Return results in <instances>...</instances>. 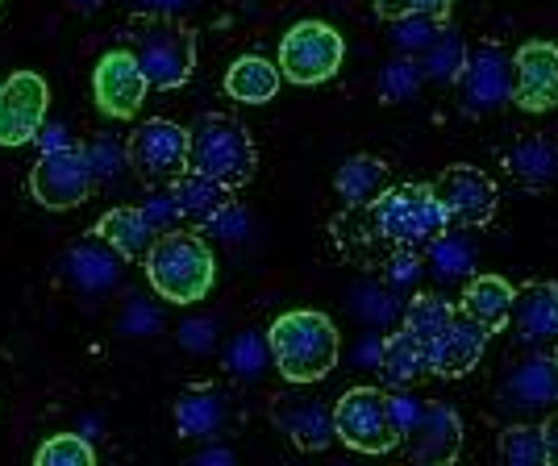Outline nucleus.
Here are the masks:
<instances>
[{
  "mask_svg": "<svg viewBox=\"0 0 558 466\" xmlns=\"http://www.w3.org/2000/svg\"><path fill=\"white\" fill-rule=\"evenodd\" d=\"M267 354L288 383H317L338 367L342 338L326 312L317 308H292L276 317L267 329Z\"/></svg>",
  "mask_w": 558,
  "mask_h": 466,
  "instance_id": "1",
  "label": "nucleus"
},
{
  "mask_svg": "<svg viewBox=\"0 0 558 466\" xmlns=\"http://www.w3.org/2000/svg\"><path fill=\"white\" fill-rule=\"evenodd\" d=\"M146 280L167 304H196L217 280L213 246L192 230H163L146 250Z\"/></svg>",
  "mask_w": 558,
  "mask_h": 466,
  "instance_id": "2",
  "label": "nucleus"
},
{
  "mask_svg": "<svg viewBox=\"0 0 558 466\" xmlns=\"http://www.w3.org/2000/svg\"><path fill=\"white\" fill-rule=\"evenodd\" d=\"M125 42L130 54L138 59L142 75L150 88H184L196 68V38L180 17L171 13H138L125 25Z\"/></svg>",
  "mask_w": 558,
  "mask_h": 466,
  "instance_id": "3",
  "label": "nucleus"
},
{
  "mask_svg": "<svg viewBox=\"0 0 558 466\" xmlns=\"http://www.w3.org/2000/svg\"><path fill=\"white\" fill-rule=\"evenodd\" d=\"M255 138L246 134L242 121L226 113H205L187 130V171H201L217 184L233 187L251 184L255 175Z\"/></svg>",
  "mask_w": 558,
  "mask_h": 466,
  "instance_id": "4",
  "label": "nucleus"
},
{
  "mask_svg": "<svg viewBox=\"0 0 558 466\" xmlns=\"http://www.w3.org/2000/svg\"><path fill=\"white\" fill-rule=\"evenodd\" d=\"M372 225L384 242L404 246V250H425V242L450 230L429 184H396L379 192V200H372Z\"/></svg>",
  "mask_w": 558,
  "mask_h": 466,
  "instance_id": "5",
  "label": "nucleus"
},
{
  "mask_svg": "<svg viewBox=\"0 0 558 466\" xmlns=\"http://www.w3.org/2000/svg\"><path fill=\"white\" fill-rule=\"evenodd\" d=\"M333 433L359 454H388L400 445L388 392L379 388H350L347 396L333 404Z\"/></svg>",
  "mask_w": 558,
  "mask_h": 466,
  "instance_id": "6",
  "label": "nucleus"
},
{
  "mask_svg": "<svg viewBox=\"0 0 558 466\" xmlns=\"http://www.w3.org/2000/svg\"><path fill=\"white\" fill-rule=\"evenodd\" d=\"M347 59L342 34L326 22H296L279 42V75L292 84H326Z\"/></svg>",
  "mask_w": 558,
  "mask_h": 466,
  "instance_id": "7",
  "label": "nucleus"
},
{
  "mask_svg": "<svg viewBox=\"0 0 558 466\" xmlns=\"http://www.w3.org/2000/svg\"><path fill=\"white\" fill-rule=\"evenodd\" d=\"M29 192H34V200L43 209L54 212L84 205L96 192L93 167L84 159V146L71 142V146H59V150H43L34 171H29Z\"/></svg>",
  "mask_w": 558,
  "mask_h": 466,
  "instance_id": "8",
  "label": "nucleus"
},
{
  "mask_svg": "<svg viewBox=\"0 0 558 466\" xmlns=\"http://www.w3.org/2000/svg\"><path fill=\"white\" fill-rule=\"evenodd\" d=\"M454 84H459V105H463L466 116L496 113L512 96V54L496 42L466 47Z\"/></svg>",
  "mask_w": 558,
  "mask_h": 466,
  "instance_id": "9",
  "label": "nucleus"
},
{
  "mask_svg": "<svg viewBox=\"0 0 558 466\" xmlns=\"http://www.w3.org/2000/svg\"><path fill=\"white\" fill-rule=\"evenodd\" d=\"M558 404V358L546 350H534L496 383V408L512 417H542Z\"/></svg>",
  "mask_w": 558,
  "mask_h": 466,
  "instance_id": "10",
  "label": "nucleus"
},
{
  "mask_svg": "<svg viewBox=\"0 0 558 466\" xmlns=\"http://www.w3.org/2000/svg\"><path fill=\"white\" fill-rule=\"evenodd\" d=\"M429 187H434V196L442 205L446 221L459 225V230H484L492 217H496V184H492L480 167H466V163L446 167Z\"/></svg>",
  "mask_w": 558,
  "mask_h": 466,
  "instance_id": "11",
  "label": "nucleus"
},
{
  "mask_svg": "<svg viewBox=\"0 0 558 466\" xmlns=\"http://www.w3.org/2000/svg\"><path fill=\"white\" fill-rule=\"evenodd\" d=\"M50 88L38 71H13L0 84V146L34 142L38 125L47 121Z\"/></svg>",
  "mask_w": 558,
  "mask_h": 466,
  "instance_id": "12",
  "label": "nucleus"
},
{
  "mask_svg": "<svg viewBox=\"0 0 558 466\" xmlns=\"http://www.w3.org/2000/svg\"><path fill=\"white\" fill-rule=\"evenodd\" d=\"M125 155L142 180H175L187 167V130L167 116H150L125 142Z\"/></svg>",
  "mask_w": 558,
  "mask_h": 466,
  "instance_id": "13",
  "label": "nucleus"
},
{
  "mask_svg": "<svg viewBox=\"0 0 558 466\" xmlns=\"http://www.w3.org/2000/svg\"><path fill=\"white\" fill-rule=\"evenodd\" d=\"M525 113H550L558 105V47L555 42H525L512 54V96Z\"/></svg>",
  "mask_w": 558,
  "mask_h": 466,
  "instance_id": "14",
  "label": "nucleus"
},
{
  "mask_svg": "<svg viewBox=\"0 0 558 466\" xmlns=\"http://www.w3.org/2000/svg\"><path fill=\"white\" fill-rule=\"evenodd\" d=\"M146 75H142L138 59L130 54V50H109V54H100V63L93 71V96L96 105H100V113L117 116V121H125V116H134L142 109V100H146Z\"/></svg>",
  "mask_w": 558,
  "mask_h": 466,
  "instance_id": "15",
  "label": "nucleus"
},
{
  "mask_svg": "<svg viewBox=\"0 0 558 466\" xmlns=\"http://www.w3.org/2000/svg\"><path fill=\"white\" fill-rule=\"evenodd\" d=\"M492 329L480 326L471 312L454 308V317L442 326V333L429 342V375H442V379H459L466 375L488 350Z\"/></svg>",
  "mask_w": 558,
  "mask_h": 466,
  "instance_id": "16",
  "label": "nucleus"
},
{
  "mask_svg": "<svg viewBox=\"0 0 558 466\" xmlns=\"http://www.w3.org/2000/svg\"><path fill=\"white\" fill-rule=\"evenodd\" d=\"M509 321L530 350H550L558 342V283L534 280L512 292Z\"/></svg>",
  "mask_w": 558,
  "mask_h": 466,
  "instance_id": "17",
  "label": "nucleus"
},
{
  "mask_svg": "<svg viewBox=\"0 0 558 466\" xmlns=\"http://www.w3.org/2000/svg\"><path fill=\"white\" fill-rule=\"evenodd\" d=\"M417 463H454L463 450V420L450 404H425L417 425L400 438Z\"/></svg>",
  "mask_w": 558,
  "mask_h": 466,
  "instance_id": "18",
  "label": "nucleus"
},
{
  "mask_svg": "<svg viewBox=\"0 0 558 466\" xmlns=\"http://www.w3.org/2000/svg\"><path fill=\"white\" fill-rule=\"evenodd\" d=\"M226 417H230V404L217 383H192L175 400V433L192 442H213L226 429Z\"/></svg>",
  "mask_w": 558,
  "mask_h": 466,
  "instance_id": "19",
  "label": "nucleus"
},
{
  "mask_svg": "<svg viewBox=\"0 0 558 466\" xmlns=\"http://www.w3.org/2000/svg\"><path fill=\"white\" fill-rule=\"evenodd\" d=\"M121 262H125V258L117 255L105 237L88 233V237H80L68 250L63 275H68V283H75L80 292H109V287L121 280Z\"/></svg>",
  "mask_w": 558,
  "mask_h": 466,
  "instance_id": "20",
  "label": "nucleus"
},
{
  "mask_svg": "<svg viewBox=\"0 0 558 466\" xmlns=\"http://www.w3.org/2000/svg\"><path fill=\"white\" fill-rule=\"evenodd\" d=\"M276 420L279 429L292 438V445L301 450H329L338 442L333 433V408H326L322 400H304V396H279L276 404Z\"/></svg>",
  "mask_w": 558,
  "mask_h": 466,
  "instance_id": "21",
  "label": "nucleus"
},
{
  "mask_svg": "<svg viewBox=\"0 0 558 466\" xmlns=\"http://www.w3.org/2000/svg\"><path fill=\"white\" fill-rule=\"evenodd\" d=\"M505 167L517 184L546 187L558 180V146L542 134H525L505 150Z\"/></svg>",
  "mask_w": 558,
  "mask_h": 466,
  "instance_id": "22",
  "label": "nucleus"
},
{
  "mask_svg": "<svg viewBox=\"0 0 558 466\" xmlns=\"http://www.w3.org/2000/svg\"><path fill=\"white\" fill-rule=\"evenodd\" d=\"M167 192H171V200L180 209V221H192V225H205L213 212L230 200V187L201 175V171H187V167L171 180Z\"/></svg>",
  "mask_w": 558,
  "mask_h": 466,
  "instance_id": "23",
  "label": "nucleus"
},
{
  "mask_svg": "<svg viewBox=\"0 0 558 466\" xmlns=\"http://www.w3.org/2000/svg\"><path fill=\"white\" fill-rule=\"evenodd\" d=\"M93 233H96V237H105V242H109L121 258H146L150 242L159 237V233L146 225L142 209H130V205L105 212V217L93 225Z\"/></svg>",
  "mask_w": 558,
  "mask_h": 466,
  "instance_id": "24",
  "label": "nucleus"
},
{
  "mask_svg": "<svg viewBox=\"0 0 558 466\" xmlns=\"http://www.w3.org/2000/svg\"><path fill=\"white\" fill-rule=\"evenodd\" d=\"M379 367L392 383H417L429 375V346L421 342L417 333L396 329L379 342Z\"/></svg>",
  "mask_w": 558,
  "mask_h": 466,
  "instance_id": "25",
  "label": "nucleus"
},
{
  "mask_svg": "<svg viewBox=\"0 0 558 466\" xmlns=\"http://www.w3.org/2000/svg\"><path fill=\"white\" fill-rule=\"evenodd\" d=\"M463 312H471L480 326L500 329L509 326V308H512V287L509 280L500 275H466L463 301H459Z\"/></svg>",
  "mask_w": 558,
  "mask_h": 466,
  "instance_id": "26",
  "label": "nucleus"
},
{
  "mask_svg": "<svg viewBox=\"0 0 558 466\" xmlns=\"http://www.w3.org/2000/svg\"><path fill=\"white\" fill-rule=\"evenodd\" d=\"M226 93L242 105H267L279 93V68L267 63L263 54H242L226 71Z\"/></svg>",
  "mask_w": 558,
  "mask_h": 466,
  "instance_id": "27",
  "label": "nucleus"
},
{
  "mask_svg": "<svg viewBox=\"0 0 558 466\" xmlns=\"http://www.w3.org/2000/svg\"><path fill=\"white\" fill-rule=\"evenodd\" d=\"M388 171H392V167L384 163L379 155H350L347 163L338 167V175H333V192L342 196V205H347V209L367 205L375 192L384 187Z\"/></svg>",
  "mask_w": 558,
  "mask_h": 466,
  "instance_id": "28",
  "label": "nucleus"
},
{
  "mask_svg": "<svg viewBox=\"0 0 558 466\" xmlns=\"http://www.w3.org/2000/svg\"><path fill=\"white\" fill-rule=\"evenodd\" d=\"M425 258H429V271L442 283L450 280H466L475 271V246L459 237V233H438L434 242H425Z\"/></svg>",
  "mask_w": 558,
  "mask_h": 466,
  "instance_id": "29",
  "label": "nucleus"
},
{
  "mask_svg": "<svg viewBox=\"0 0 558 466\" xmlns=\"http://www.w3.org/2000/svg\"><path fill=\"white\" fill-rule=\"evenodd\" d=\"M500 458L509 466H546L550 463V445L537 425H509L500 433Z\"/></svg>",
  "mask_w": 558,
  "mask_h": 466,
  "instance_id": "30",
  "label": "nucleus"
},
{
  "mask_svg": "<svg viewBox=\"0 0 558 466\" xmlns=\"http://www.w3.org/2000/svg\"><path fill=\"white\" fill-rule=\"evenodd\" d=\"M454 308H459V304L442 301V296H434V292H425V296H413V301L404 304V329H409V333H417L421 342L429 346V342L442 333L446 321L454 317Z\"/></svg>",
  "mask_w": 558,
  "mask_h": 466,
  "instance_id": "31",
  "label": "nucleus"
},
{
  "mask_svg": "<svg viewBox=\"0 0 558 466\" xmlns=\"http://www.w3.org/2000/svg\"><path fill=\"white\" fill-rule=\"evenodd\" d=\"M421 84H425V71H421L417 54H396L392 63L379 71V96H384L388 105H404V100H413Z\"/></svg>",
  "mask_w": 558,
  "mask_h": 466,
  "instance_id": "32",
  "label": "nucleus"
},
{
  "mask_svg": "<svg viewBox=\"0 0 558 466\" xmlns=\"http://www.w3.org/2000/svg\"><path fill=\"white\" fill-rule=\"evenodd\" d=\"M84 159L93 167V180L96 187L100 184H113L117 175L130 167V155H125V142H117L113 134H100V138L84 142Z\"/></svg>",
  "mask_w": 558,
  "mask_h": 466,
  "instance_id": "33",
  "label": "nucleus"
},
{
  "mask_svg": "<svg viewBox=\"0 0 558 466\" xmlns=\"http://www.w3.org/2000/svg\"><path fill=\"white\" fill-rule=\"evenodd\" d=\"M34 463L38 466H93L96 454L80 433H54V438H47V442L38 445Z\"/></svg>",
  "mask_w": 558,
  "mask_h": 466,
  "instance_id": "34",
  "label": "nucleus"
},
{
  "mask_svg": "<svg viewBox=\"0 0 558 466\" xmlns=\"http://www.w3.org/2000/svg\"><path fill=\"white\" fill-rule=\"evenodd\" d=\"M226 367L238 379H258L267 367V338L258 333H238L230 346H226Z\"/></svg>",
  "mask_w": 558,
  "mask_h": 466,
  "instance_id": "35",
  "label": "nucleus"
},
{
  "mask_svg": "<svg viewBox=\"0 0 558 466\" xmlns=\"http://www.w3.org/2000/svg\"><path fill=\"white\" fill-rule=\"evenodd\" d=\"M463 54L466 47L459 42V38H434L429 47L421 50V71H425V79H454L459 75V68H463Z\"/></svg>",
  "mask_w": 558,
  "mask_h": 466,
  "instance_id": "36",
  "label": "nucleus"
},
{
  "mask_svg": "<svg viewBox=\"0 0 558 466\" xmlns=\"http://www.w3.org/2000/svg\"><path fill=\"white\" fill-rule=\"evenodd\" d=\"M392 29H396L392 34L396 47L404 50V54H421V50L442 34V17H421V13H413V17H396Z\"/></svg>",
  "mask_w": 558,
  "mask_h": 466,
  "instance_id": "37",
  "label": "nucleus"
},
{
  "mask_svg": "<svg viewBox=\"0 0 558 466\" xmlns=\"http://www.w3.org/2000/svg\"><path fill=\"white\" fill-rule=\"evenodd\" d=\"M450 4L454 0H375V13L384 17V22H396V17H446L450 13Z\"/></svg>",
  "mask_w": 558,
  "mask_h": 466,
  "instance_id": "38",
  "label": "nucleus"
},
{
  "mask_svg": "<svg viewBox=\"0 0 558 466\" xmlns=\"http://www.w3.org/2000/svg\"><path fill=\"white\" fill-rule=\"evenodd\" d=\"M246 225H251V221H246V212L238 209L233 200H226V205L213 212V217L205 221V225H201V230L213 233V237H221V242H238V237L246 233Z\"/></svg>",
  "mask_w": 558,
  "mask_h": 466,
  "instance_id": "39",
  "label": "nucleus"
},
{
  "mask_svg": "<svg viewBox=\"0 0 558 466\" xmlns=\"http://www.w3.org/2000/svg\"><path fill=\"white\" fill-rule=\"evenodd\" d=\"M142 209V217H146V225L155 233H163V230H171L175 221H180V209H175V200H171V192H155L146 205H138Z\"/></svg>",
  "mask_w": 558,
  "mask_h": 466,
  "instance_id": "40",
  "label": "nucleus"
},
{
  "mask_svg": "<svg viewBox=\"0 0 558 466\" xmlns=\"http://www.w3.org/2000/svg\"><path fill=\"white\" fill-rule=\"evenodd\" d=\"M417 275H421L417 250H404V246H396L392 262H388V283H392V287H404V283H417Z\"/></svg>",
  "mask_w": 558,
  "mask_h": 466,
  "instance_id": "41",
  "label": "nucleus"
},
{
  "mask_svg": "<svg viewBox=\"0 0 558 466\" xmlns=\"http://www.w3.org/2000/svg\"><path fill=\"white\" fill-rule=\"evenodd\" d=\"M388 404H392V417H396V429H400V438L417 425V417H421V400H413V396H388Z\"/></svg>",
  "mask_w": 558,
  "mask_h": 466,
  "instance_id": "42",
  "label": "nucleus"
},
{
  "mask_svg": "<svg viewBox=\"0 0 558 466\" xmlns=\"http://www.w3.org/2000/svg\"><path fill=\"white\" fill-rule=\"evenodd\" d=\"M34 142H38L43 150H59V146H71V130L68 125H59V121H43L38 134H34Z\"/></svg>",
  "mask_w": 558,
  "mask_h": 466,
  "instance_id": "43",
  "label": "nucleus"
},
{
  "mask_svg": "<svg viewBox=\"0 0 558 466\" xmlns=\"http://www.w3.org/2000/svg\"><path fill=\"white\" fill-rule=\"evenodd\" d=\"M180 342H184L187 350H209L213 346V321H187V326L180 329Z\"/></svg>",
  "mask_w": 558,
  "mask_h": 466,
  "instance_id": "44",
  "label": "nucleus"
},
{
  "mask_svg": "<svg viewBox=\"0 0 558 466\" xmlns=\"http://www.w3.org/2000/svg\"><path fill=\"white\" fill-rule=\"evenodd\" d=\"M142 4H146V13H171L175 17L187 0H142Z\"/></svg>",
  "mask_w": 558,
  "mask_h": 466,
  "instance_id": "45",
  "label": "nucleus"
},
{
  "mask_svg": "<svg viewBox=\"0 0 558 466\" xmlns=\"http://www.w3.org/2000/svg\"><path fill=\"white\" fill-rule=\"evenodd\" d=\"M542 433H546V445H550V463H558V413L546 420V429H542Z\"/></svg>",
  "mask_w": 558,
  "mask_h": 466,
  "instance_id": "46",
  "label": "nucleus"
},
{
  "mask_svg": "<svg viewBox=\"0 0 558 466\" xmlns=\"http://www.w3.org/2000/svg\"><path fill=\"white\" fill-rule=\"evenodd\" d=\"M233 454L230 450H205V454H196V466H205V463H230Z\"/></svg>",
  "mask_w": 558,
  "mask_h": 466,
  "instance_id": "47",
  "label": "nucleus"
},
{
  "mask_svg": "<svg viewBox=\"0 0 558 466\" xmlns=\"http://www.w3.org/2000/svg\"><path fill=\"white\" fill-rule=\"evenodd\" d=\"M63 4H68V9H75V13H96L105 0H63Z\"/></svg>",
  "mask_w": 558,
  "mask_h": 466,
  "instance_id": "48",
  "label": "nucleus"
},
{
  "mask_svg": "<svg viewBox=\"0 0 558 466\" xmlns=\"http://www.w3.org/2000/svg\"><path fill=\"white\" fill-rule=\"evenodd\" d=\"M555 358H558V342H555Z\"/></svg>",
  "mask_w": 558,
  "mask_h": 466,
  "instance_id": "49",
  "label": "nucleus"
}]
</instances>
